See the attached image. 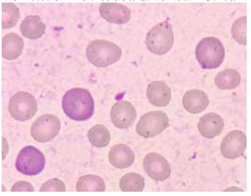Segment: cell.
<instances>
[{
  "label": "cell",
  "mask_w": 251,
  "mask_h": 196,
  "mask_svg": "<svg viewBox=\"0 0 251 196\" xmlns=\"http://www.w3.org/2000/svg\"><path fill=\"white\" fill-rule=\"evenodd\" d=\"M183 107L187 112L198 114L203 112L209 105V98L206 93L199 89H191L183 95Z\"/></svg>",
  "instance_id": "15"
},
{
  "label": "cell",
  "mask_w": 251,
  "mask_h": 196,
  "mask_svg": "<svg viewBox=\"0 0 251 196\" xmlns=\"http://www.w3.org/2000/svg\"><path fill=\"white\" fill-rule=\"evenodd\" d=\"M61 128L58 117L46 114L38 118L31 126V135L37 142H48L57 136Z\"/></svg>",
  "instance_id": "8"
},
{
  "label": "cell",
  "mask_w": 251,
  "mask_h": 196,
  "mask_svg": "<svg viewBox=\"0 0 251 196\" xmlns=\"http://www.w3.org/2000/svg\"><path fill=\"white\" fill-rule=\"evenodd\" d=\"M109 160L118 169H126L131 166L135 160V154L131 148L126 144L112 147L109 152Z\"/></svg>",
  "instance_id": "16"
},
{
  "label": "cell",
  "mask_w": 251,
  "mask_h": 196,
  "mask_svg": "<svg viewBox=\"0 0 251 196\" xmlns=\"http://www.w3.org/2000/svg\"><path fill=\"white\" fill-rule=\"evenodd\" d=\"M143 167L147 174L157 182L165 181L171 175L169 163L156 152H150L144 158Z\"/></svg>",
  "instance_id": "10"
},
{
  "label": "cell",
  "mask_w": 251,
  "mask_h": 196,
  "mask_svg": "<svg viewBox=\"0 0 251 196\" xmlns=\"http://www.w3.org/2000/svg\"><path fill=\"white\" fill-rule=\"evenodd\" d=\"M224 126V120L216 113L204 115L198 122L199 131L203 137L207 139H213L221 135Z\"/></svg>",
  "instance_id": "14"
},
{
  "label": "cell",
  "mask_w": 251,
  "mask_h": 196,
  "mask_svg": "<svg viewBox=\"0 0 251 196\" xmlns=\"http://www.w3.org/2000/svg\"><path fill=\"white\" fill-rule=\"evenodd\" d=\"M168 126L169 118L167 113L154 111L142 116L136 125V132L144 138H152L162 133Z\"/></svg>",
  "instance_id": "7"
},
{
  "label": "cell",
  "mask_w": 251,
  "mask_h": 196,
  "mask_svg": "<svg viewBox=\"0 0 251 196\" xmlns=\"http://www.w3.org/2000/svg\"><path fill=\"white\" fill-rule=\"evenodd\" d=\"M86 54L92 65L104 68L119 61L122 57V50L111 41L96 40L88 45Z\"/></svg>",
  "instance_id": "2"
},
{
  "label": "cell",
  "mask_w": 251,
  "mask_h": 196,
  "mask_svg": "<svg viewBox=\"0 0 251 196\" xmlns=\"http://www.w3.org/2000/svg\"><path fill=\"white\" fill-rule=\"evenodd\" d=\"M46 159L42 152L34 146H27L21 150L15 166L26 176H36L44 170Z\"/></svg>",
  "instance_id": "5"
},
{
  "label": "cell",
  "mask_w": 251,
  "mask_h": 196,
  "mask_svg": "<svg viewBox=\"0 0 251 196\" xmlns=\"http://www.w3.org/2000/svg\"><path fill=\"white\" fill-rule=\"evenodd\" d=\"M20 31L24 37L37 40L45 34L46 24L39 16H27L21 24Z\"/></svg>",
  "instance_id": "18"
},
{
  "label": "cell",
  "mask_w": 251,
  "mask_h": 196,
  "mask_svg": "<svg viewBox=\"0 0 251 196\" xmlns=\"http://www.w3.org/2000/svg\"><path fill=\"white\" fill-rule=\"evenodd\" d=\"M147 97L154 106L165 107L171 101V89L169 86L163 81H153L148 86Z\"/></svg>",
  "instance_id": "13"
},
{
  "label": "cell",
  "mask_w": 251,
  "mask_h": 196,
  "mask_svg": "<svg viewBox=\"0 0 251 196\" xmlns=\"http://www.w3.org/2000/svg\"><path fill=\"white\" fill-rule=\"evenodd\" d=\"M37 101L27 92H17L10 98L8 110L10 115L20 122L32 119L37 112Z\"/></svg>",
  "instance_id": "6"
},
{
  "label": "cell",
  "mask_w": 251,
  "mask_h": 196,
  "mask_svg": "<svg viewBox=\"0 0 251 196\" xmlns=\"http://www.w3.org/2000/svg\"><path fill=\"white\" fill-rule=\"evenodd\" d=\"M40 190L41 192H65L66 189L61 180L53 178L42 184Z\"/></svg>",
  "instance_id": "25"
},
{
  "label": "cell",
  "mask_w": 251,
  "mask_h": 196,
  "mask_svg": "<svg viewBox=\"0 0 251 196\" xmlns=\"http://www.w3.org/2000/svg\"><path fill=\"white\" fill-rule=\"evenodd\" d=\"M63 110L74 121H86L95 112V101L91 94L84 88H72L63 97Z\"/></svg>",
  "instance_id": "1"
},
{
  "label": "cell",
  "mask_w": 251,
  "mask_h": 196,
  "mask_svg": "<svg viewBox=\"0 0 251 196\" xmlns=\"http://www.w3.org/2000/svg\"><path fill=\"white\" fill-rule=\"evenodd\" d=\"M196 57L201 68L214 70L220 67L224 61V46L217 38H204L197 45Z\"/></svg>",
  "instance_id": "3"
},
{
  "label": "cell",
  "mask_w": 251,
  "mask_h": 196,
  "mask_svg": "<svg viewBox=\"0 0 251 196\" xmlns=\"http://www.w3.org/2000/svg\"><path fill=\"white\" fill-rule=\"evenodd\" d=\"M100 14L109 23L125 24L130 20L131 12L128 7L114 2H104L99 8Z\"/></svg>",
  "instance_id": "12"
},
{
  "label": "cell",
  "mask_w": 251,
  "mask_h": 196,
  "mask_svg": "<svg viewBox=\"0 0 251 196\" xmlns=\"http://www.w3.org/2000/svg\"><path fill=\"white\" fill-rule=\"evenodd\" d=\"M247 147V138L241 130H232L221 142V151L225 158L235 159L244 154Z\"/></svg>",
  "instance_id": "9"
},
{
  "label": "cell",
  "mask_w": 251,
  "mask_h": 196,
  "mask_svg": "<svg viewBox=\"0 0 251 196\" xmlns=\"http://www.w3.org/2000/svg\"><path fill=\"white\" fill-rule=\"evenodd\" d=\"M79 192H104L105 183L101 177L96 175H86L79 178L76 183Z\"/></svg>",
  "instance_id": "20"
},
{
  "label": "cell",
  "mask_w": 251,
  "mask_h": 196,
  "mask_svg": "<svg viewBox=\"0 0 251 196\" xmlns=\"http://www.w3.org/2000/svg\"><path fill=\"white\" fill-rule=\"evenodd\" d=\"M173 26L167 20L153 26L147 34V48L154 54H166L173 48Z\"/></svg>",
  "instance_id": "4"
},
{
  "label": "cell",
  "mask_w": 251,
  "mask_h": 196,
  "mask_svg": "<svg viewBox=\"0 0 251 196\" xmlns=\"http://www.w3.org/2000/svg\"><path fill=\"white\" fill-rule=\"evenodd\" d=\"M20 19V12L14 3L4 2L2 3V28L8 29L17 25Z\"/></svg>",
  "instance_id": "23"
},
{
  "label": "cell",
  "mask_w": 251,
  "mask_h": 196,
  "mask_svg": "<svg viewBox=\"0 0 251 196\" xmlns=\"http://www.w3.org/2000/svg\"><path fill=\"white\" fill-rule=\"evenodd\" d=\"M24 47V40L18 34H5L2 40V56L7 60H15L22 54Z\"/></svg>",
  "instance_id": "17"
},
{
  "label": "cell",
  "mask_w": 251,
  "mask_h": 196,
  "mask_svg": "<svg viewBox=\"0 0 251 196\" xmlns=\"http://www.w3.org/2000/svg\"><path fill=\"white\" fill-rule=\"evenodd\" d=\"M11 191L12 192H33L34 188L30 183L24 182V181H20V182L14 184Z\"/></svg>",
  "instance_id": "26"
},
{
  "label": "cell",
  "mask_w": 251,
  "mask_h": 196,
  "mask_svg": "<svg viewBox=\"0 0 251 196\" xmlns=\"http://www.w3.org/2000/svg\"><path fill=\"white\" fill-rule=\"evenodd\" d=\"M89 142L96 147H105L111 141V133L105 126L97 124L92 127L88 133Z\"/></svg>",
  "instance_id": "21"
},
{
  "label": "cell",
  "mask_w": 251,
  "mask_h": 196,
  "mask_svg": "<svg viewBox=\"0 0 251 196\" xmlns=\"http://www.w3.org/2000/svg\"><path fill=\"white\" fill-rule=\"evenodd\" d=\"M215 85L222 90H231L241 82V75L236 70L228 69L221 71L215 77Z\"/></svg>",
  "instance_id": "19"
},
{
  "label": "cell",
  "mask_w": 251,
  "mask_h": 196,
  "mask_svg": "<svg viewBox=\"0 0 251 196\" xmlns=\"http://www.w3.org/2000/svg\"><path fill=\"white\" fill-rule=\"evenodd\" d=\"M124 192H142L145 187V179L136 173H128L123 176L119 183Z\"/></svg>",
  "instance_id": "22"
},
{
  "label": "cell",
  "mask_w": 251,
  "mask_h": 196,
  "mask_svg": "<svg viewBox=\"0 0 251 196\" xmlns=\"http://www.w3.org/2000/svg\"><path fill=\"white\" fill-rule=\"evenodd\" d=\"M231 33L239 44L247 45V17L238 18L232 25Z\"/></svg>",
  "instance_id": "24"
},
{
  "label": "cell",
  "mask_w": 251,
  "mask_h": 196,
  "mask_svg": "<svg viewBox=\"0 0 251 196\" xmlns=\"http://www.w3.org/2000/svg\"><path fill=\"white\" fill-rule=\"evenodd\" d=\"M136 111L129 101L117 102L111 110V120L119 129H128L133 125L136 119Z\"/></svg>",
  "instance_id": "11"
}]
</instances>
